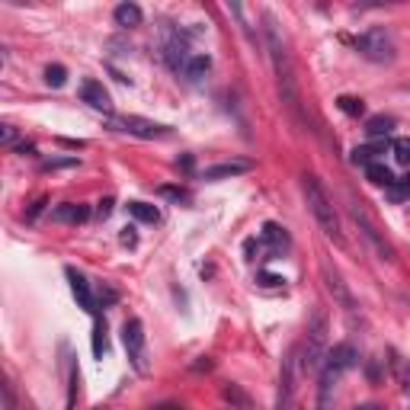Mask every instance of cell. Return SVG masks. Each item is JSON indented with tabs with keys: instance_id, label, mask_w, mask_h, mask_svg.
<instances>
[{
	"instance_id": "6da1fadb",
	"label": "cell",
	"mask_w": 410,
	"mask_h": 410,
	"mask_svg": "<svg viewBox=\"0 0 410 410\" xmlns=\"http://www.w3.org/2000/svg\"><path fill=\"white\" fill-rule=\"evenodd\" d=\"M263 23H266L263 35H266V49H270V58H272V71H276L279 97H282V106L289 109V116L295 122H301V97H299V80H295V71H292V58H289V49H285L282 35H279L272 13H263Z\"/></svg>"
},
{
	"instance_id": "7a4b0ae2",
	"label": "cell",
	"mask_w": 410,
	"mask_h": 410,
	"mask_svg": "<svg viewBox=\"0 0 410 410\" xmlns=\"http://www.w3.org/2000/svg\"><path fill=\"white\" fill-rule=\"evenodd\" d=\"M301 193H305L308 209H311L314 222L320 224V231H324V234L330 237L337 247H343V243H346V237H343V231H340V218H337L334 202H330V195L324 193V186H320L318 176H301Z\"/></svg>"
},
{
	"instance_id": "3957f363",
	"label": "cell",
	"mask_w": 410,
	"mask_h": 410,
	"mask_svg": "<svg viewBox=\"0 0 410 410\" xmlns=\"http://www.w3.org/2000/svg\"><path fill=\"white\" fill-rule=\"evenodd\" d=\"M299 362L308 375L318 372V368H324V362H327V314L324 311L311 314V324H308L305 340L299 346Z\"/></svg>"
},
{
	"instance_id": "277c9868",
	"label": "cell",
	"mask_w": 410,
	"mask_h": 410,
	"mask_svg": "<svg viewBox=\"0 0 410 410\" xmlns=\"http://www.w3.org/2000/svg\"><path fill=\"white\" fill-rule=\"evenodd\" d=\"M349 218H353V224L362 231V237L368 241V247L378 253V260H385V263H394V247L388 243V237H385V231H378V224L372 222V215H368L366 209H362L359 202H349Z\"/></svg>"
},
{
	"instance_id": "5b68a950",
	"label": "cell",
	"mask_w": 410,
	"mask_h": 410,
	"mask_svg": "<svg viewBox=\"0 0 410 410\" xmlns=\"http://www.w3.org/2000/svg\"><path fill=\"white\" fill-rule=\"evenodd\" d=\"M122 343H126V353H128V362L138 375L147 372V337H145V324L138 318H128L122 324Z\"/></svg>"
},
{
	"instance_id": "8992f818",
	"label": "cell",
	"mask_w": 410,
	"mask_h": 410,
	"mask_svg": "<svg viewBox=\"0 0 410 410\" xmlns=\"http://www.w3.org/2000/svg\"><path fill=\"white\" fill-rule=\"evenodd\" d=\"M356 52L375 64L394 61V42H391V35L385 32V29H368V32H362L359 39H356Z\"/></svg>"
},
{
	"instance_id": "52a82bcc",
	"label": "cell",
	"mask_w": 410,
	"mask_h": 410,
	"mask_svg": "<svg viewBox=\"0 0 410 410\" xmlns=\"http://www.w3.org/2000/svg\"><path fill=\"white\" fill-rule=\"evenodd\" d=\"M109 128H116V132H128V135H135V138H167L170 135L167 126L151 122V119H141V116H112Z\"/></svg>"
},
{
	"instance_id": "ba28073f",
	"label": "cell",
	"mask_w": 410,
	"mask_h": 410,
	"mask_svg": "<svg viewBox=\"0 0 410 410\" xmlns=\"http://www.w3.org/2000/svg\"><path fill=\"white\" fill-rule=\"evenodd\" d=\"M320 279H324L327 292L334 295V301L343 308V311H356V299H353V292H349V285L343 282V276H340L337 266H330L324 260V263H320Z\"/></svg>"
},
{
	"instance_id": "9c48e42d",
	"label": "cell",
	"mask_w": 410,
	"mask_h": 410,
	"mask_svg": "<svg viewBox=\"0 0 410 410\" xmlns=\"http://www.w3.org/2000/svg\"><path fill=\"white\" fill-rule=\"evenodd\" d=\"M295 382H299V349L289 353V359L282 362V372H279V401L276 410H289L295 397Z\"/></svg>"
},
{
	"instance_id": "30bf717a",
	"label": "cell",
	"mask_w": 410,
	"mask_h": 410,
	"mask_svg": "<svg viewBox=\"0 0 410 410\" xmlns=\"http://www.w3.org/2000/svg\"><path fill=\"white\" fill-rule=\"evenodd\" d=\"M164 58H167V64L180 74V71H186L189 58H193V52H189L186 39H183L180 32H170L167 35V42H164Z\"/></svg>"
},
{
	"instance_id": "8fae6325",
	"label": "cell",
	"mask_w": 410,
	"mask_h": 410,
	"mask_svg": "<svg viewBox=\"0 0 410 410\" xmlns=\"http://www.w3.org/2000/svg\"><path fill=\"white\" fill-rule=\"evenodd\" d=\"M68 282H71V292H74V299H77V305L84 308L87 314H97V299H93V292H90V282H87V276L84 272H77L74 266H68Z\"/></svg>"
},
{
	"instance_id": "7c38bea8",
	"label": "cell",
	"mask_w": 410,
	"mask_h": 410,
	"mask_svg": "<svg viewBox=\"0 0 410 410\" xmlns=\"http://www.w3.org/2000/svg\"><path fill=\"white\" fill-rule=\"evenodd\" d=\"M356 362H359V353H356L353 343H337L334 349H327V362L324 368H330V372H346V368H353Z\"/></svg>"
},
{
	"instance_id": "4fadbf2b",
	"label": "cell",
	"mask_w": 410,
	"mask_h": 410,
	"mask_svg": "<svg viewBox=\"0 0 410 410\" xmlns=\"http://www.w3.org/2000/svg\"><path fill=\"white\" fill-rule=\"evenodd\" d=\"M80 100H84L87 106H93V109H103V112L112 109V100L100 80H84V84H80Z\"/></svg>"
},
{
	"instance_id": "5bb4252c",
	"label": "cell",
	"mask_w": 410,
	"mask_h": 410,
	"mask_svg": "<svg viewBox=\"0 0 410 410\" xmlns=\"http://www.w3.org/2000/svg\"><path fill=\"white\" fill-rule=\"evenodd\" d=\"M253 164L251 160H231V164H218V167H205L202 170V180H228V176H241V174H251Z\"/></svg>"
},
{
	"instance_id": "9a60e30c",
	"label": "cell",
	"mask_w": 410,
	"mask_h": 410,
	"mask_svg": "<svg viewBox=\"0 0 410 410\" xmlns=\"http://www.w3.org/2000/svg\"><path fill=\"white\" fill-rule=\"evenodd\" d=\"M112 20H116V26L135 29V26H141L145 13H141V7H138V4H119V7L112 10Z\"/></svg>"
},
{
	"instance_id": "2e32d148",
	"label": "cell",
	"mask_w": 410,
	"mask_h": 410,
	"mask_svg": "<svg viewBox=\"0 0 410 410\" xmlns=\"http://www.w3.org/2000/svg\"><path fill=\"white\" fill-rule=\"evenodd\" d=\"M87 205H74V202H64L52 212V222H61V224H77V222H87Z\"/></svg>"
},
{
	"instance_id": "e0dca14e",
	"label": "cell",
	"mask_w": 410,
	"mask_h": 410,
	"mask_svg": "<svg viewBox=\"0 0 410 410\" xmlns=\"http://www.w3.org/2000/svg\"><path fill=\"white\" fill-rule=\"evenodd\" d=\"M263 241L270 243V251H272V253L289 251V234H285V228H279L276 222H266V224H263Z\"/></svg>"
},
{
	"instance_id": "ac0fdd59",
	"label": "cell",
	"mask_w": 410,
	"mask_h": 410,
	"mask_svg": "<svg viewBox=\"0 0 410 410\" xmlns=\"http://www.w3.org/2000/svg\"><path fill=\"white\" fill-rule=\"evenodd\" d=\"M391 372L397 375V382H401L404 394H407V401H410V366L401 353H394V349H391Z\"/></svg>"
},
{
	"instance_id": "d6986e66",
	"label": "cell",
	"mask_w": 410,
	"mask_h": 410,
	"mask_svg": "<svg viewBox=\"0 0 410 410\" xmlns=\"http://www.w3.org/2000/svg\"><path fill=\"white\" fill-rule=\"evenodd\" d=\"M391 128H394V119H388V116H372L366 122V135H368V138H388Z\"/></svg>"
},
{
	"instance_id": "ffe728a7",
	"label": "cell",
	"mask_w": 410,
	"mask_h": 410,
	"mask_svg": "<svg viewBox=\"0 0 410 410\" xmlns=\"http://www.w3.org/2000/svg\"><path fill=\"white\" fill-rule=\"evenodd\" d=\"M128 215L145 224H154L160 218V212H157V205H147V202H128Z\"/></svg>"
},
{
	"instance_id": "44dd1931",
	"label": "cell",
	"mask_w": 410,
	"mask_h": 410,
	"mask_svg": "<svg viewBox=\"0 0 410 410\" xmlns=\"http://www.w3.org/2000/svg\"><path fill=\"white\" fill-rule=\"evenodd\" d=\"M378 154H385V141H378V145H366V147H356L353 160L368 167V164H378Z\"/></svg>"
},
{
	"instance_id": "7402d4cb",
	"label": "cell",
	"mask_w": 410,
	"mask_h": 410,
	"mask_svg": "<svg viewBox=\"0 0 410 410\" xmlns=\"http://www.w3.org/2000/svg\"><path fill=\"white\" fill-rule=\"evenodd\" d=\"M209 68H212V58H209V55H193L183 74H186L189 80H199L202 74H209Z\"/></svg>"
},
{
	"instance_id": "603a6c76",
	"label": "cell",
	"mask_w": 410,
	"mask_h": 410,
	"mask_svg": "<svg viewBox=\"0 0 410 410\" xmlns=\"http://www.w3.org/2000/svg\"><path fill=\"white\" fill-rule=\"evenodd\" d=\"M366 176H368V183H375V186H385V189H388L391 183H394V176H391V170L385 167V164H368V167H366Z\"/></svg>"
},
{
	"instance_id": "cb8c5ba5",
	"label": "cell",
	"mask_w": 410,
	"mask_h": 410,
	"mask_svg": "<svg viewBox=\"0 0 410 410\" xmlns=\"http://www.w3.org/2000/svg\"><path fill=\"white\" fill-rule=\"evenodd\" d=\"M77 385H80V372H77V362H68V410L77 407Z\"/></svg>"
},
{
	"instance_id": "d4e9b609",
	"label": "cell",
	"mask_w": 410,
	"mask_h": 410,
	"mask_svg": "<svg viewBox=\"0 0 410 410\" xmlns=\"http://www.w3.org/2000/svg\"><path fill=\"white\" fill-rule=\"evenodd\" d=\"M106 346H109V343H106V324H103V320H97V324H93V356L103 359Z\"/></svg>"
},
{
	"instance_id": "484cf974",
	"label": "cell",
	"mask_w": 410,
	"mask_h": 410,
	"mask_svg": "<svg viewBox=\"0 0 410 410\" xmlns=\"http://www.w3.org/2000/svg\"><path fill=\"white\" fill-rule=\"evenodd\" d=\"M391 154H394V160L401 167H410V138H397L391 145Z\"/></svg>"
},
{
	"instance_id": "4316f807",
	"label": "cell",
	"mask_w": 410,
	"mask_h": 410,
	"mask_svg": "<svg viewBox=\"0 0 410 410\" xmlns=\"http://www.w3.org/2000/svg\"><path fill=\"white\" fill-rule=\"evenodd\" d=\"M224 397H228V401L234 404L237 410H251V397L243 394V391L237 388V385H228V388H224Z\"/></svg>"
},
{
	"instance_id": "83f0119b",
	"label": "cell",
	"mask_w": 410,
	"mask_h": 410,
	"mask_svg": "<svg viewBox=\"0 0 410 410\" xmlns=\"http://www.w3.org/2000/svg\"><path fill=\"white\" fill-rule=\"evenodd\" d=\"M385 193H388L391 202H404L410 195V180H394L388 189H385Z\"/></svg>"
},
{
	"instance_id": "f1b7e54d",
	"label": "cell",
	"mask_w": 410,
	"mask_h": 410,
	"mask_svg": "<svg viewBox=\"0 0 410 410\" xmlns=\"http://www.w3.org/2000/svg\"><path fill=\"white\" fill-rule=\"evenodd\" d=\"M45 80H49V87H64L68 71H64L61 64H49V68H45Z\"/></svg>"
},
{
	"instance_id": "f546056e",
	"label": "cell",
	"mask_w": 410,
	"mask_h": 410,
	"mask_svg": "<svg viewBox=\"0 0 410 410\" xmlns=\"http://www.w3.org/2000/svg\"><path fill=\"white\" fill-rule=\"evenodd\" d=\"M337 106H340L346 116H362V109H366V103L356 100V97H340V100H337Z\"/></svg>"
},
{
	"instance_id": "4dcf8cb0",
	"label": "cell",
	"mask_w": 410,
	"mask_h": 410,
	"mask_svg": "<svg viewBox=\"0 0 410 410\" xmlns=\"http://www.w3.org/2000/svg\"><path fill=\"white\" fill-rule=\"evenodd\" d=\"M0 138H4V145H7V147H16V128L4 126V128H0Z\"/></svg>"
},
{
	"instance_id": "1f68e13d",
	"label": "cell",
	"mask_w": 410,
	"mask_h": 410,
	"mask_svg": "<svg viewBox=\"0 0 410 410\" xmlns=\"http://www.w3.org/2000/svg\"><path fill=\"white\" fill-rule=\"evenodd\" d=\"M74 164H77V160H74V157H71V160H45V164H42V170H58V167H74Z\"/></svg>"
},
{
	"instance_id": "d6a6232c",
	"label": "cell",
	"mask_w": 410,
	"mask_h": 410,
	"mask_svg": "<svg viewBox=\"0 0 410 410\" xmlns=\"http://www.w3.org/2000/svg\"><path fill=\"white\" fill-rule=\"evenodd\" d=\"M160 195H167V199H176V202L186 199V193H183V189H174V186H164V189H160Z\"/></svg>"
},
{
	"instance_id": "836d02e7",
	"label": "cell",
	"mask_w": 410,
	"mask_h": 410,
	"mask_svg": "<svg viewBox=\"0 0 410 410\" xmlns=\"http://www.w3.org/2000/svg\"><path fill=\"white\" fill-rule=\"evenodd\" d=\"M112 205H116L112 199H103V202H100V209H97V215H100V218H109V215H112Z\"/></svg>"
},
{
	"instance_id": "e575fe53",
	"label": "cell",
	"mask_w": 410,
	"mask_h": 410,
	"mask_svg": "<svg viewBox=\"0 0 410 410\" xmlns=\"http://www.w3.org/2000/svg\"><path fill=\"white\" fill-rule=\"evenodd\" d=\"M285 279L282 276H270V272H263V285H282Z\"/></svg>"
},
{
	"instance_id": "d590c367",
	"label": "cell",
	"mask_w": 410,
	"mask_h": 410,
	"mask_svg": "<svg viewBox=\"0 0 410 410\" xmlns=\"http://www.w3.org/2000/svg\"><path fill=\"white\" fill-rule=\"evenodd\" d=\"M116 299H119V295H116V292H109V289H106V292H100V301H103V305H112Z\"/></svg>"
},
{
	"instance_id": "8d00e7d4",
	"label": "cell",
	"mask_w": 410,
	"mask_h": 410,
	"mask_svg": "<svg viewBox=\"0 0 410 410\" xmlns=\"http://www.w3.org/2000/svg\"><path fill=\"white\" fill-rule=\"evenodd\" d=\"M157 410H183V407H176V404H164V407H157Z\"/></svg>"
},
{
	"instance_id": "74e56055",
	"label": "cell",
	"mask_w": 410,
	"mask_h": 410,
	"mask_svg": "<svg viewBox=\"0 0 410 410\" xmlns=\"http://www.w3.org/2000/svg\"><path fill=\"white\" fill-rule=\"evenodd\" d=\"M356 410H382V407H375V404H366V407H356Z\"/></svg>"
}]
</instances>
